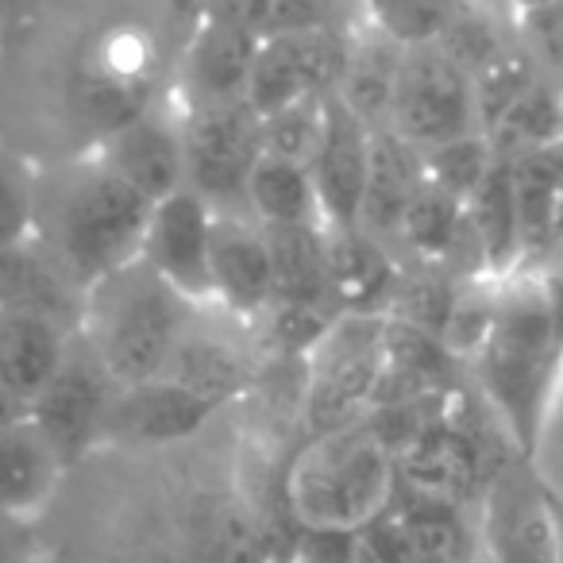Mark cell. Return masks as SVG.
<instances>
[{
  "label": "cell",
  "instance_id": "1",
  "mask_svg": "<svg viewBox=\"0 0 563 563\" xmlns=\"http://www.w3.org/2000/svg\"><path fill=\"white\" fill-rule=\"evenodd\" d=\"M467 378L514 452L532 467L563 378V324L540 271H521L498 286V317Z\"/></svg>",
  "mask_w": 563,
  "mask_h": 563
},
{
  "label": "cell",
  "instance_id": "2",
  "mask_svg": "<svg viewBox=\"0 0 563 563\" xmlns=\"http://www.w3.org/2000/svg\"><path fill=\"white\" fill-rule=\"evenodd\" d=\"M147 217L151 205L93 151L35 170L32 235L86 294L112 271L140 258Z\"/></svg>",
  "mask_w": 563,
  "mask_h": 563
},
{
  "label": "cell",
  "instance_id": "3",
  "mask_svg": "<svg viewBox=\"0 0 563 563\" xmlns=\"http://www.w3.org/2000/svg\"><path fill=\"white\" fill-rule=\"evenodd\" d=\"M398 490L394 448L371 417L306 437L282 478V498L301 529L363 532Z\"/></svg>",
  "mask_w": 563,
  "mask_h": 563
},
{
  "label": "cell",
  "instance_id": "4",
  "mask_svg": "<svg viewBox=\"0 0 563 563\" xmlns=\"http://www.w3.org/2000/svg\"><path fill=\"white\" fill-rule=\"evenodd\" d=\"M197 309L143 258H132L86 294L78 336L112 383L135 386L163 375Z\"/></svg>",
  "mask_w": 563,
  "mask_h": 563
},
{
  "label": "cell",
  "instance_id": "5",
  "mask_svg": "<svg viewBox=\"0 0 563 563\" xmlns=\"http://www.w3.org/2000/svg\"><path fill=\"white\" fill-rule=\"evenodd\" d=\"M386 367V317H336L329 336L309 355L301 429L306 437L355 424L375 413Z\"/></svg>",
  "mask_w": 563,
  "mask_h": 563
},
{
  "label": "cell",
  "instance_id": "6",
  "mask_svg": "<svg viewBox=\"0 0 563 563\" xmlns=\"http://www.w3.org/2000/svg\"><path fill=\"white\" fill-rule=\"evenodd\" d=\"M178 120L186 186L220 217H247V181L263 155V117L251 101H209L178 104Z\"/></svg>",
  "mask_w": 563,
  "mask_h": 563
},
{
  "label": "cell",
  "instance_id": "7",
  "mask_svg": "<svg viewBox=\"0 0 563 563\" xmlns=\"http://www.w3.org/2000/svg\"><path fill=\"white\" fill-rule=\"evenodd\" d=\"M383 128L398 132L417 151H432L448 140L483 132L478 128L471 70L444 43L406 47L398 86H394L390 117H386Z\"/></svg>",
  "mask_w": 563,
  "mask_h": 563
},
{
  "label": "cell",
  "instance_id": "8",
  "mask_svg": "<svg viewBox=\"0 0 563 563\" xmlns=\"http://www.w3.org/2000/svg\"><path fill=\"white\" fill-rule=\"evenodd\" d=\"M258 367H263V355H258L247 324L232 321L212 306H201L189 329L181 332L163 378L197 394L209 406L224 409L232 401L247 398L258 378Z\"/></svg>",
  "mask_w": 563,
  "mask_h": 563
},
{
  "label": "cell",
  "instance_id": "9",
  "mask_svg": "<svg viewBox=\"0 0 563 563\" xmlns=\"http://www.w3.org/2000/svg\"><path fill=\"white\" fill-rule=\"evenodd\" d=\"M112 398H117V383L101 367V360L89 352L86 340L78 336L70 355H66L63 371L27 406V421L55 448L63 467H74L104 440V421H109Z\"/></svg>",
  "mask_w": 563,
  "mask_h": 563
},
{
  "label": "cell",
  "instance_id": "10",
  "mask_svg": "<svg viewBox=\"0 0 563 563\" xmlns=\"http://www.w3.org/2000/svg\"><path fill=\"white\" fill-rule=\"evenodd\" d=\"M347 27H309V32L258 35L251 66L247 101L258 117L306 97H332L347 58Z\"/></svg>",
  "mask_w": 563,
  "mask_h": 563
},
{
  "label": "cell",
  "instance_id": "11",
  "mask_svg": "<svg viewBox=\"0 0 563 563\" xmlns=\"http://www.w3.org/2000/svg\"><path fill=\"white\" fill-rule=\"evenodd\" d=\"M478 563H560L544 483L525 460L506 463L483 494Z\"/></svg>",
  "mask_w": 563,
  "mask_h": 563
},
{
  "label": "cell",
  "instance_id": "12",
  "mask_svg": "<svg viewBox=\"0 0 563 563\" xmlns=\"http://www.w3.org/2000/svg\"><path fill=\"white\" fill-rule=\"evenodd\" d=\"M212 228H217V209L189 186L151 205L147 228H143L140 258L194 306H212Z\"/></svg>",
  "mask_w": 563,
  "mask_h": 563
},
{
  "label": "cell",
  "instance_id": "13",
  "mask_svg": "<svg viewBox=\"0 0 563 563\" xmlns=\"http://www.w3.org/2000/svg\"><path fill=\"white\" fill-rule=\"evenodd\" d=\"M258 32L247 20L201 12L189 27L186 47L178 55V104L209 101H247L251 66H255Z\"/></svg>",
  "mask_w": 563,
  "mask_h": 563
},
{
  "label": "cell",
  "instance_id": "14",
  "mask_svg": "<svg viewBox=\"0 0 563 563\" xmlns=\"http://www.w3.org/2000/svg\"><path fill=\"white\" fill-rule=\"evenodd\" d=\"M93 155L135 189L147 205L186 189V143H181L178 104L163 101L158 109L143 112L140 120L124 124L93 147Z\"/></svg>",
  "mask_w": 563,
  "mask_h": 563
},
{
  "label": "cell",
  "instance_id": "15",
  "mask_svg": "<svg viewBox=\"0 0 563 563\" xmlns=\"http://www.w3.org/2000/svg\"><path fill=\"white\" fill-rule=\"evenodd\" d=\"M371 147H375V128L360 120L336 93L324 109V132L309 158V174L321 197L324 228H355L360 224L363 197L371 178Z\"/></svg>",
  "mask_w": 563,
  "mask_h": 563
},
{
  "label": "cell",
  "instance_id": "16",
  "mask_svg": "<svg viewBox=\"0 0 563 563\" xmlns=\"http://www.w3.org/2000/svg\"><path fill=\"white\" fill-rule=\"evenodd\" d=\"M212 309L240 324H255L274 306V258L266 232L251 217H220L212 228Z\"/></svg>",
  "mask_w": 563,
  "mask_h": 563
},
{
  "label": "cell",
  "instance_id": "17",
  "mask_svg": "<svg viewBox=\"0 0 563 563\" xmlns=\"http://www.w3.org/2000/svg\"><path fill=\"white\" fill-rule=\"evenodd\" d=\"M406 258L363 228H329V301L340 317H386Z\"/></svg>",
  "mask_w": 563,
  "mask_h": 563
},
{
  "label": "cell",
  "instance_id": "18",
  "mask_svg": "<svg viewBox=\"0 0 563 563\" xmlns=\"http://www.w3.org/2000/svg\"><path fill=\"white\" fill-rule=\"evenodd\" d=\"M217 413V406H209L197 394L181 390L178 383L158 375L135 386H117L109 421H104V440H120V444H174V440L201 432Z\"/></svg>",
  "mask_w": 563,
  "mask_h": 563
},
{
  "label": "cell",
  "instance_id": "19",
  "mask_svg": "<svg viewBox=\"0 0 563 563\" xmlns=\"http://www.w3.org/2000/svg\"><path fill=\"white\" fill-rule=\"evenodd\" d=\"M0 309H16V313H32L70 332H81L86 290L32 235L0 255Z\"/></svg>",
  "mask_w": 563,
  "mask_h": 563
},
{
  "label": "cell",
  "instance_id": "20",
  "mask_svg": "<svg viewBox=\"0 0 563 563\" xmlns=\"http://www.w3.org/2000/svg\"><path fill=\"white\" fill-rule=\"evenodd\" d=\"M401 58H406V43H398L390 32L371 24L363 12L352 20V27H347V58H344L336 97L355 117L367 120L371 128H383L386 117H390Z\"/></svg>",
  "mask_w": 563,
  "mask_h": 563
},
{
  "label": "cell",
  "instance_id": "21",
  "mask_svg": "<svg viewBox=\"0 0 563 563\" xmlns=\"http://www.w3.org/2000/svg\"><path fill=\"white\" fill-rule=\"evenodd\" d=\"M424 186V151L401 140L390 128H375V147H371V178L363 197L360 224L375 240L390 243L398 251V232L413 194Z\"/></svg>",
  "mask_w": 563,
  "mask_h": 563
},
{
  "label": "cell",
  "instance_id": "22",
  "mask_svg": "<svg viewBox=\"0 0 563 563\" xmlns=\"http://www.w3.org/2000/svg\"><path fill=\"white\" fill-rule=\"evenodd\" d=\"M78 332L16 309H0V378L24 406H32L63 371Z\"/></svg>",
  "mask_w": 563,
  "mask_h": 563
},
{
  "label": "cell",
  "instance_id": "23",
  "mask_svg": "<svg viewBox=\"0 0 563 563\" xmlns=\"http://www.w3.org/2000/svg\"><path fill=\"white\" fill-rule=\"evenodd\" d=\"M63 475V460L32 421L0 429V514L35 521V514L55 498Z\"/></svg>",
  "mask_w": 563,
  "mask_h": 563
},
{
  "label": "cell",
  "instance_id": "24",
  "mask_svg": "<svg viewBox=\"0 0 563 563\" xmlns=\"http://www.w3.org/2000/svg\"><path fill=\"white\" fill-rule=\"evenodd\" d=\"M467 212L471 240L483 258V274L490 282H506L525 271V247H521V220H517L514 181H509V163L494 166L486 181L463 201Z\"/></svg>",
  "mask_w": 563,
  "mask_h": 563
},
{
  "label": "cell",
  "instance_id": "25",
  "mask_svg": "<svg viewBox=\"0 0 563 563\" xmlns=\"http://www.w3.org/2000/svg\"><path fill=\"white\" fill-rule=\"evenodd\" d=\"M509 181H514L517 220H521L525 271L548 266L555 247V201L563 181V143L548 151H529L509 158Z\"/></svg>",
  "mask_w": 563,
  "mask_h": 563
},
{
  "label": "cell",
  "instance_id": "26",
  "mask_svg": "<svg viewBox=\"0 0 563 563\" xmlns=\"http://www.w3.org/2000/svg\"><path fill=\"white\" fill-rule=\"evenodd\" d=\"M247 217L258 228H324L317 181L306 163L258 155L247 181Z\"/></svg>",
  "mask_w": 563,
  "mask_h": 563
},
{
  "label": "cell",
  "instance_id": "27",
  "mask_svg": "<svg viewBox=\"0 0 563 563\" xmlns=\"http://www.w3.org/2000/svg\"><path fill=\"white\" fill-rule=\"evenodd\" d=\"M274 258V301L329 306V228H263Z\"/></svg>",
  "mask_w": 563,
  "mask_h": 563
},
{
  "label": "cell",
  "instance_id": "28",
  "mask_svg": "<svg viewBox=\"0 0 563 563\" xmlns=\"http://www.w3.org/2000/svg\"><path fill=\"white\" fill-rule=\"evenodd\" d=\"M490 140L494 155L501 163L521 158L529 151H548L563 143V86L552 78H540L490 132H483Z\"/></svg>",
  "mask_w": 563,
  "mask_h": 563
},
{
  "label": "cell",
  "instance_id": "29",
  "mask_svg": "<svg viewBox=\"0 0 563 563\" xmlns=\"http://www.w3.org/2000/svg\"><path fill=\"white\" fill-rule=\"evenodd\" d=\"M540 78H544V74L537 70L532 55L521 47V40L514 35V40H509L498 55L486 58V63L471 74V81H475L478 128H483V132H490V128L498 124V120L506 117V112L514 109V104L521 101V97L529 93Z\"/></svg>",
  "mask_w": 563,
  "mask_h": 563
},
{
  "label": "cell",
  "instance_id": "30",
  "mask_svg": "<svg viewBox=\"0 0 563 563\" xmlns=\"http://www.w3.org/2000/svg\"><path fill=\"white\" fill-rule=\"evenodd\" d=\"M467 0H360V12L398 43H440Z\"/></svg>",
  "mask_w": 563,
  "mask_h": 563
},
{
  "label": "cell",
  "instance_id": "31",
  "mask_svg": "<svg viewBox=\"0 0 563 563\" xmlns=\"http://www.w3.org/2000/svg\"><path fill=\"white\" fill-rule=\"evenodd\" d=\"M494 166H498V155H494L490 140L483 132L460 135V140H448L440 147L424 151V178L444 194L460 197V201H467L483 186Z\"/></svg>",
  "mask_w": 563,
  "mask_h": 563
},
{
  "label": "cell",
  "instance_id": "32",
  "mask_svg": "<svg viewBox=\"0 0 563 563\" xmlns=\"http://www.w3.org/2000/svg\"><path fill=\"white\" fill-rule=\"evenodd\" d=\"M324 109L329 97H306V101L282 104V109L266 112L263 117V151L278 158H294L306 163L313 158L317 143L324 132Z\"/></svg>",
  "mask_w": 563,
  "mask_h": 563
},
{
  "label": "cell",
  "instance_id": "33",
  "mask_svg": "<svg viewBox=\"0 0 563 563\" xmlns=\"http://www.w3.org/2000/svg\"><path fill=\"white\" fill-rule=\"evenodd\" d=\"M35 232V170L0 140V255Z\"/></svg>",
  "mask_w": 563,
  "mask_h": 563
},
{
  "label": "cell",
  "instance_id": "34",
  "mask_svg": "<svg viewBox=\"0 0 563 563\" xmlns=\"http://www.w3.org/2000/svg\"><path fill=\"white\" fill-rule=\"evenodd\" d=\"M360 4V0H355ZM360 12H347L344 0H255V32H309V27H344Z\"/></svg>",
  "mask_w": 563,
  "mask_h": 563
},
{
  "label": "cell",
  "instance_id": "35",
  "mask_svg": "<svg viewBox=\"0 0 563 563\" xmlns=\"http://www.w3.org/2000/svg\"><path fill=\"white\" fill-rule=\"evenodd\" d=\"M514 27H517L521 47L529 51L532 63H537V70L563 86V0H552V4H540V9H529V12H517Z\"/></svg>",
  "mask_w": 563,
  "mask_h": 563
},
{
  "label": "cell",
  "instance_id": "36",
  "mask_svg": "<svg viewBox=\"0 0 563 563\" xmlns=\"http://www.w3.org/2000/svg\"><path fill=\"white\" fill-rule=\"evenodd\" d=\"M286 563H360V532L301 529V540Z\"/></svg>",
  "mask_w": 563,
  "mask_h": 563
},
{
  "label": "cell",
  "instance_id": "37",
  "mask_svg": "<svg viewBox=\"0 0 563 563\" xmlns=\"http://www.w3.org/2000/svg\"><path fill=\"white\" fill-rule=\"evenodd\" d=\"M43 560L35 544V529L27 517L0 514V563H35Z\"/></svg>",
  "mask_w": 563,
  "mask_h": 563
},
{
  "label": "cell",
  "instance_id": "38",
  "mask_svg": "<svg viewBox=\"0 0 563 563\" xmlns=\"http://www.w3.org/2000/svg\"><path fill=\"white\" fill-rule=\"evenodd\" d=\"M47 4L51 0H0V43L9 40V35L24 32V27H32Z\"/></svg>",
  "mask_w": 563,
  "mask_h": 563
},
{
  "label": "cell",
  "instance_id": "39",
  "mask_svg": "<svg viewBox=\"0 0 563 563\" xmlns=\"http://www.w3.org/2000/svg\"><path fill=\"white\" fill-rule=\"evenodd\" d=\"M16 421H27V406L4 386V378H0V429H9V424H16Z\"/></svg>",
  "mask_w": 563,
  "mask_h": 563
},
{
  "label": "cell",
  "instance_id": "40",
  "mask_svg": "<svg viewBox=\"0 0 563 563\" xmlns=\"http://www.w3.org/2000/svg\"><path fill=\"white\" fill-rule=\"evenodd\" d=\"M548 494V509H552V521H555V544H560V563H563V494L544 486Z\"/></svg>",
  "mask_w": 563,
  "mask_h": 563
},
{
  "label": "cell",
  "instance_id": "41",
  "mask_svg": "<svg viewBox=\"0 0 563 563\" xmlns=\"http://www.w3.org/2000/svg\"><path fill=\"white\" fill-rule=\"evenodd\" d=\"M563 255V181H560V201H555V247H552V258ZM548 258V263H552Z\"/></svg>",
  "mask_w": 563,
  "mask_h": 563
},
{
  "label": "cell",
  "instance_id": "42",
  "mask_svg": "<svg viewBox=\"0 0 563 563\" xmlns=\"http://www.w3.org/2000/svg\"><path fill=\"white\" fill-rule=\"evenodd\" d=\"M501 4H506L509 12H529V9H540V4H552V0H501Z\"/></svg>",
  "mask_w": 563,
  "mask_h": 563
},
{
  "label": "cell",
  "instance_id": "43",
  "mask_svg": "<svg viewBox=\"0 0 563 563\" xmlns=\"http://www.w3.org/2000/svg\"><path fill=\"white\" fill-rule=\"evenodd\" d=\"M35 563H51V560H35Z\"/></svg>",
  "mask_w": 563,
  "mask_h": 563
}]
</instances>
